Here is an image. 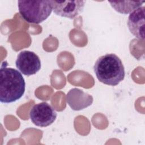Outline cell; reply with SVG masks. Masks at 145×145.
Returning a JSON list of instances; mask_svg holds the SVG:
<instances>
[{"label":"cell","instance_id":"obj_6","mask_svg":"<svg viewBox=\"0 0 145 145\" xmlns=\"http://www.w3.org/2000/svg\"><path fill=\"white\" fill-rule=\"evenodd\" d=\"M52 9L56 15L72 19L83 10L84 1H50Z\"/></svg>","mask_w":145,"mask_h":145},{"label":"cell","instance_id":"obj_5","mask_svg":"<svg viewBox=\"0 0 145 145\" xmlns=\"http://www.w3.org/2000/svg\"><path fill=\"white\" fill-rule=\"evenodd\" d=\"M15 63L17 69L27 76L36 74L41 66L39 56L34 52L29 50H24L19 53Z\"/></svg>","mask_w":145,"mask_h":145},{"label":"cell","instance_id":"obj_4","mask_svg":"<svg viewBox=\"0 0 145 145\" xmlns=\"http://www.w3.org/2000/svg\"><path fill=\"white\" fill-rule=\"evenodd\" d=\"M54 109L45 102L33 105L29 112V117L33 124L40 127H46L52 124L57 118Z\"/></svg>","mask_w":145,"mask_h":145},{"label":"cell","instance_id":"obj_3","mask_svg":"<svg viewBox=\"0 0 145 145\" xmlns=\"http://www.w3.org/2000/svg\"><path fill=\"white\" fill-rule=\"evenodd\" d=\"M18 3L20 14L29 23H42L53 10L50 1H18Z\"/></svg>","mask_w":145,"mask_h":145},{"label":"cell","instance_id":"obj_8","mask_svg":"<svg viewBox=\"0 0 145 145\" xmlns=\"http://www.w3.org/2000/svg\"><path fill=\"white\" fill-rule=\"evenodd\" d=\"M93 100L91 95L77 88L71 89L66 95L67 103L72 110L76 111L88 107Z\"/></svg>","mask_w":145,"mask_h":145},{"label":"cell","instance_id":"obj_9","mask_svg":"<svg viewBox=\"0 0 145 145\" xmlns=\"http://www.w3.org/2000/svg\"><path fill=\"white\" fill-rule=\"evenodd\" d=\"M110 6L118 12L122 14H130L137 8L142 6L144 1H108Z\"/></svg>","mask_w":145,"mask_h":145},{"label":"cell","instance_id":"obj_7","mask_svg":"<svg viewBox=\"0 0 145 145\" xmlns=\"http://www.w3.org/2000/svg\"><path fill=\"white\" fill-rule=\"evenodd\" d=\"M145 7L140 6L131 12L127 19L128 28L135 37L144 39Z\"/></svg>","mask_w":145,"mask_h":145},{"label":"cell","instance_id":"obj_2","mask_svg":"<svg viewBox=\"0 0 145 145\" xmlns=\"http://www.w3.org/2000/svg\"><path fill=\"white\" fill-rule=\"evenodd\" d=\"M93 70L100 82L111 86L118 85L124 79L125 75L122 62L113 53L100 57L95 63Z\"/></svg>","mask_w":145,"mask_h":145},{"label":"cell","instance_id":"obj_1","mask_svg":"<svg viewBox=\"0 0 145 145\" xmlns=\"http://www.w3.org/2000/svg\"><path fill=\"white\" fill-rule=\"evenodd\" d=\"M6 65L3 64L0 70V101L8 104L15 102L23 96L25 82L21 72Z\"/></svg>","mask_w":145,"mask_h":145}]
</instances>
